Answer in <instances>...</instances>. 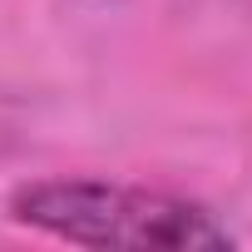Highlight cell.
<instances>
[{
    "label": "cell",
    "mask_w": 252,
    "mask_h": 252,
    "mask_svg": "<svg viewBox=\"0 0 252 252\" xmlns=\"http://www.w3.org/2000/svg\"><path fill=\"white\" fill-rule=\"evenodd\" d=\"M10 218L74 247L119 252H227L232 232L188 198L99 178H40L15 188Z\"/></svg>",
    "instance_id": "obj_1"
}]
</instances>
